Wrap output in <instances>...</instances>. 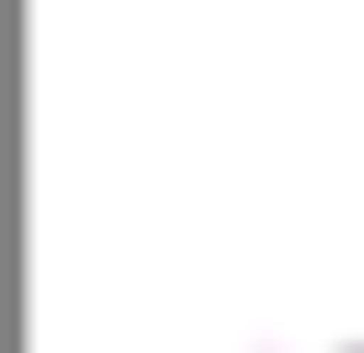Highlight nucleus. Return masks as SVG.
<instances>
[{
	"label": "nucleus",
	"mask_w": 364,
	"mask_h": 353,
	"mask_svg": "<svg viewBox=\"0 0 364 353\" xmlns=\"http://www.w3.org/2000/svg\"><path fill=\"white\" fill-rule=\"evenodd\" d=\"M91 285L114 353H364V0H91Z\"/></svg>",
	"instance_id": "1"
}]
</instances>
